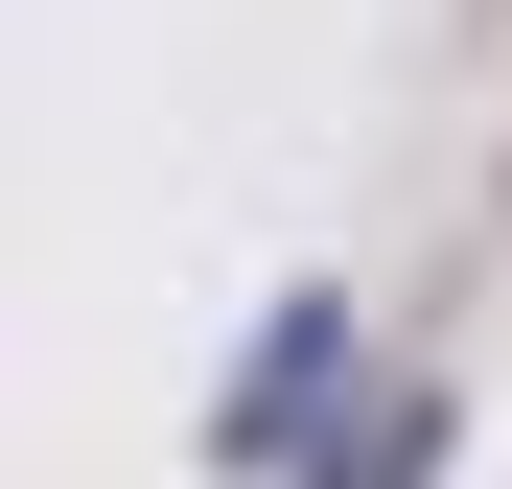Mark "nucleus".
<instances>
[{"label": "nucleus", "mask_w": 512, "mask_h": 489, "mask_svg": "<svg viewBox=\"0 0 512 489\" xmlns=\"http://www.w3.org/2000/svg\"><path fill=\"white\" fill-rule=\"evenodd\" d=\"M326 373H350V326H326V303H280V326H256V396H233V466H303Z\"/></svg>", "instance_id": "obj_1"}, {"label": "nucleus", "mask_w": 512, "mask_h": 489, "mask_svg": "<svg viewBox=\"0 0 512 489\" xmlns=\"http://www.w3.org/2000/svg\"><path fill=\"white\" fill-rule=\"evenodd\" d=\"M419 466H443V396H396V420H373L350 466H326V489H419Z\"/></svg>", "instance_id": "obj_2"}]
</instances>
